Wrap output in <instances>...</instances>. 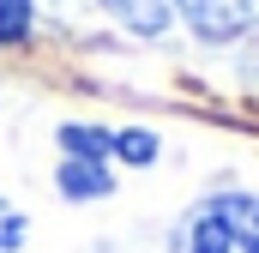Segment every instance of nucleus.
I'll return each mask as SVG.
<instances>
[{
  "mask_svg": "<svg viewBox=\"0 0 259 253\" xmlns=\"http://www.w3.org/2000/svg\"><path fill=\"white\" fill-rule=\"evenodd\" d=\"M115 157L121 163H151L157 157V139L151 133H115Z\"/></svg>",
  "mask_w": 259,
  "mask_h": 253,
  "instance_id": "obj_6",
  "label": "nucleus"
},
{
  "mask_svg": "<svg viewBox=\"0 0 259 253\" xmlns=\"http://www.w3.org/2000/svg\"><path fill=\"white\" fill-rule=\"evenodd\" d=\"M187 30L205 36V43H229V36H247L259 30V0H169Z\"/></svg>",
  "mask_w": 259,
  "mask_h": 253,
  "instance_id": "obj_2",
  "label": "nucleus"
},
{
  "mask_svg": "<svg viewBox=\"0 0 259 253\" xmlns=\"http://www.w3.org/2000/svg\"><path fill=\"white\" fill-rule=\"evenodd\" d=\"M18 247H24V211H12L0 199V253H18Z\"/></svg>",
  "mask_w": 259,
  "mask_h": 253,
  "instance_id": "obj_7",
  "label": "nucleus"
},
{
  "mask_svg": "<svg viewBox=\"0 0 259 253\" xmlns=\"http://www.w3.org/2000/svg\"><path fill=\"white\" fill-rule=\"evenodd\" d=\"M55 187L66 199H103V193H115V175H109L103 157H66L61 175H55Z\"/></svg>",
  "mask_w": 259,
  "mask_h": 253,
  "instance_id": "obj_3",
  "label": "nucleus"
},
{
  "mask_svg": "<svg viewBox=\"0 0 259 253\" xmlns=\"http://www.w3.org/2000/svg\"><path fill=\"white\" fill-rule=\"evenodd\" d=\"M30 12H36V0H0V43H24Z\"/></svg>",
  "mask_w": 259,
  "mask_h": 253,
  "instance_id": "obj_5",
  "label": "nucleus"
},
{
  "mask_svg": "<svg viewBox=\"0 0 259 253\" xmlns=\"http://www.w3.org/2000/svg\"><path fill=\"white\" fill-rule=\"evenodd\" d=\"M187 253H259V199L217 193L187 223Z\"/></svg>",
  "mask_w": 259,
  "mask_h": 253,
  "instance_id": "obj_1",
  "label": "nucleus"
},
{
  "mask_svg": "<svg viewBox=\"0 0 259 253\" xmlns=\"http://www.w3.org/2000/svg\"><path fill=\"white\" fill-rule=\"evenodd\" d=\"M127 30L139 36H157V30H169V0H103Z\"/></svg>",
  "mask_w": 259,
  "mask_h": 253,
  "instance_id": "obj_4",
  "label": "nucleus"
}]
</instances>
